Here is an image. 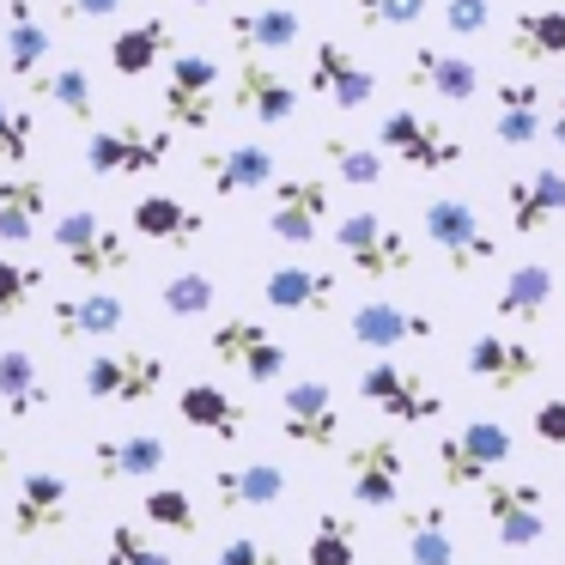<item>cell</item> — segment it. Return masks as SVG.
<instances>
[{
	"mask_svg": "<svg viewBox=\"0 0 565 565\" xmlns=\"http://www.w3.org/2000/svg\"><path fill=\"white\" fill-rule=\"evenodd\" d=\"M492 0H444V31L450 38H487Z\"/></svg>",
	"mask_w": 565,
	"mask_h": 565,
	"instance_id": "obj_47",
	"label": "cell"
},
{
	"mask_svg": "<svg viewBox=\"0 0 565 565\" xmlns=\"http://www.w3.org/2000/svg\"><path fill=\"white\" fill-rule=\"evenodd\" d=\"M305 565H359V529H353V516L322 511L317 523H310Z\"/></svg>",
	"mask_w": 565,
	"mask_h": 565,
	"instance_id": "obj_40",
	"label": "cell"
},
{
	"mask_svg": "<svg viewBox=\"0 0 565 565\" xmlns=\"http://www.w3.org/2000/svg\"><path fill=\"white\" fill-rule=\"evenodd\" d=\"M50 292V274L38 262H0V317H25Z\"/></svg>",
	"mask_w": 565,
	"mask_h": 565,
	"instance_id": "obj_42",
	"label": "cell"
},
{
	"mask_svg": "<svg viewBox=\"0 0 565 565\" xmlns=\"http://www.w3.org/2000/svg\"><path fill=\"white\" fill-rule=\"evenodd\" d=\"M407 79H414L419 92H431V98H444V104H475L480 98V67L468 62V55H450V50H414L407 55Z\"/></svg>",
	"mask_w": 565,
	"mask_h": 565,
	"instance_id": "obj_31",
	"label": "cell"
},
{
	"mask_svg": "<svg viewBox=\"0 0 565 565\" xmlns=\"http://www.w3.org/2000/svg\"><path fill=\"white\" fill-rule=\"evenodd\" d=\"M43 98L55 104V110L67 116V122H86V128H98V92H92V74L86 67H50L43 74Z\"/></svg>",
	"mask_w": 565,
	"mask_h": 565,
	"instance_id": "obj_39",
	"label": "cell"
},
{
	"mask_svg": "<svg viewBox=\"0 0 565 565\" xmlns=\"http://www.w3.org/2000/svg\"><path fill=\"white\" fill-rule=\"evenodd\" d=\"M462 371L475 383H487V390L499 395H516L523 383L541 377V353L523 341V334H475V341L462 347Z\"/></svg>",
	"mask_w": 565,
	"mask_h": 565,
	"instance_id": "obj_16",
	"label": "cell"
},
{
	"mask_svg": "<svg viewBox=\"0 0 565 565\" xmlns=\"http://www.w3.org/2000/svg\"><path fill=\"white\" fill-rule=\"evenodd\" d=\"M159 305H164V317H177V322H201V317L220 310V286H213V274L183 268L159 286Z\"/></svg>",
	"mask_w": 565,
	"mask_h": 565,
	"instance_id": "obj_38",
	"label": "cell"
},
{
	"mask_svg": "<svg viewBox=\"0 0 565 565\" xmlns=\"http://www.w3.org/2000/svg\"><path fill=\"white\" fill-rule=\"evenodd\" d=\"M504 207H511V232L535 237L547 225L565 220V171L559 164H535L529 177H511L504 183Z\"/></svg>",
	"mask_w": 565,
	"mask_h": 565,
	"instance_id": "obj_21",
	"label": "cell"
},
{
	"mask_svg": "<svg viewBox=\"0 0 565 565\" xmlns=\"http://www.w3.org/2000/svg\"><path fill=\"white\" fill-rule=\"evenodd\" d=\"M201 177L220 201H237V195H256V189H274L280 171H274V152L268 147H225V152H207L201 159Z\"/></svg>",
	"mask_w": 565,
	"mask_h": 565,
	"instance_id": "obj_26",
	"label": "cell"
},
{
	"mask_svg": "<svg viewBox=\"0 0 565 565\" xmlns=\"http://www.w3.org/2000/svg\"><path fill=\"white\" fill-rule=\"evenodd\" d=\"M334 292H341V274L334 268H310V262H280V268L262 280V298L280 317H322L334 310Z\"/></svg>",
	"mask_w": 565,
	"mask_h": 565,
	"instance_id": "obj_20",
	"label": "cell"
},
{
	"mask_svg": "<svg viewBox=\"0 0 565 565\" xmlns=\"http://www.w3.org/2000/svg\"><path fill=\"white\" fill-rule=\"evenodd\" d=\"M43 213H50V183L38 171H7L0 177V244L25 249L43 232Z\"/></svg>",
	"mask_w": 565,
	"mask_h": 565,
	"instance_id": "obj_28",
	"label": "cell"
},
{
	"mask_svg": "<svg viewBox=\"0 0 565 565\" xmlns=\"http://www.w3.org/2000/svg\"><path fill=\"white\" fill-rule=\"evenodd\" d=\"M128 0H50V13L67 19V25H92V19H116Z\"/></svg>",
	"mask_w": 565,
	"mask_h": 565,
	"instance_id": "obj_49",
	"label": "cell"
},
{
	"mask_svg": "<svg viewBox=\"0 0 565 565\" xmlns=\"http://www.w3.org/2000/svg\"><path fill=\"white\" fill-rule=\"evenodd\" d=\"M322 159H329V171L341 177L347 189H377L383 177H390V164H383L377 147H353V140H341V135L322 140Z\"/></svg>",
	"mask_w": 565,
	"mask_h": 565,
	"instance_id": "obj_41",
	"label": "cell"
},
{
	"mask_svg": "<svg viewBox=\"0 0 565 565\" xmlns=\"http://www.w3.org/2000/svg\"><path fill=\"white\" fill-rule=\"evenodd\" d=\"M419 232L431 237V249L444 256L450 274H475L480 262H499V237L480 225V213L456 195H438L419 207Z\"/></svg>",
	"mask_w": 565,
	"mask_h": 565,
	"instance_id": "obj_6",
	"label": "cell"
},
{
	"mask_svg": "<svg viewBox=\"0 0 565 565\" xmlns=\"http://www.w3.org/2000/svg\"><path fill=\"white\" fill-rule=\"evenodd\" d=\"M492 98H499V116H492V140L499 147L516 152V147H535L547 135V104H541L535 79H499Z\"/></svg>",
	"mask_w": 565,
	"mask_h": 565,
	"instance_id": "obj_27",
	"label": "cell"
},
{
	"mask_svg": "<svg viewBox=\"0 0 565 565\" xmlns=\"http://www.w3.org/2000/svg\"><path fill=\"white\" fill-rule=\"evenodd\" d=\"M213 565H286V559L268 547V541H256V535H232L220 553H213Z\"/></svg>",
	"mask_w": 565,
	"mask_h": 565,
	"instance_id": "obj_48",
	"label": "cell"
},
{
	"mask_svg": "<svg viewBox=\"0 0 565 565\" xmlns=\"http://www.w3.org/2000/svg\"><path fill=\"white\" fill-rule=\"evenodd\" d=\"M286 492H292V475H286L280 462H262V456L213 468V499H220L225 511H274Z\"/></svg>",
	"mask_w": 565,
	"mask_h": 565,
	"instance_id": "obj_23",
	"label": "cell"
},
{
	"mask_svg": "<svg viewBox=\"0 0 565 565\" xmlns=\"http://www.w3.org/2000/svg\"><path fill=\"white\" fill-rule=\"evenodd\" d=\"M0 407L13 419H31L38 407H50V377H43V365L25 347H7L0 353Z\"/></svg>",
	"mask_w": 565,
	"mask_h": 565,
	"instance_id": "obj_37",
	"label": "cell"
},
{
	"mask_svg": "<svg viewBox=\"0 0 565 565\" xmlns=\"http://www.w3.org/2000/svg\"><path fill=\"white\" fill-rule=\"evenodd\" d=\"M280 438L292 450L329 456L341 450V395L329 377H292L280 395Z\"/></svg>",
	"mask_w": 565,
	"mask_h": 565,
	"instance_id": "obj_5",
	"label": "cell"
},
{
	"mask_svg": "<svg viewBox=\"0 0 565 565\" xmlns=\"http://www.w3.org/2000/svg\"><path fill=\"white\" fill-rule=\"evenodd\" d=\"M377 152L395 164H407V171H456V164H462V140L419 110L377 116Z\"/></svg>",
	"mask_w": 565,
	"mask_h": 565,
	"instance_id": "obj_9",
	"label": "cell"
},
{
	"mask_svg": "<svg viewBox=\"0 0 565 565\" xmlns=\"http://www.w3.org/2000/svg\"><path fill=\"white\" fill-rule=\"evenodd\" d=\"M402 547L414 565H456V541H450V504H414L402 511Z\"/></svg>",
	"mask_w": 565,
	"mask_h": 565,
	"instance_id": "obj_35",
	"label": "cell"
},
{
	"mask_svg": "<svg viewBox=\"0 0 565 565\" xmlns=\"http://www.w3.org/2000/svg\"><path fill=\"white\" fill-rule=\"evenodd\" d=\"M55 43H50V25L38 19L31 0H7V25H0V67L19 79V86L43 92V67H50Z\"/></svg>",
	"mask_w": 565,
	"mask_h": 565,
	"instance_id": "obj_17",
	"label": "cell"
},
{
	"mask_svg": "<svg viewBox=\"0 0 565 565\" xmlns=\"http://www.w3.org/2000/svg\"><path fill=\"white\" fill-rule=\"evenodd\" d=\"M225 38L237 43L244 62H268V55L292 50V43L305 38V13L274 0V7H256V13H232V19H225Z\"/></svg>",
	"mask_w": 565,
	"mask_h": 565,
	"instance_id": "obj_24",
	"label": "cell"
},
{
	"mask_svg": "<svg viewBox=\"0 0 565 565\" xmlns=\"http://www.w3.org/2000/svg\"><path fill=\"white\" fill-rule=\"evenodd\" d=\"M298 104H305V92H298L280 67H268V62L237 67V79H232V110L237 116H249V122H262V128H280L298 116Z\"/></svg>",
	"mask_w": 565,
	"mask_h": 565,
	"instance_id": "obj_19",
	"label": "cell"
},
{
	"mask_svg": "<svg viewBox=\"0 0 565 565\" xmlns=\"http://www.w3.org/2000/svg\"><path fill=\"white\" fill-rule=\"evenodd\" d=\"M171 164V128L147 122H98L86 135V171L92 177H147Z\"/></svg>",
	"mask_w": 565,
	"mask_h": 565,
	"instance_id": "obj_4",
	"label": "cell"
},
{
	"mask_svg": "<svg viewBox=\"0 0 565 565\" xmlns=\"http://www.w3.org/2000/svg\"><path fill=\"white\" fill-rule=\"evenodd\" d=\"M341 468H347V492H353V504H365V511H390V504H402L407 450L395 438H359Z\"/></svg>",
	"mask_w": 565,
	"mask_h": 565,
	"instance_id": "obj_14",
	"label": "cell"
},
{
	"mask_svg": "<svg viewBox=\"0 0 565 565\" xmlns=\"http://www.w3.org/2000/svg\"><path fill=\"white\" fill-rule=\"evenodd\" d=\"M334 249H341V262L359 274V280H395V274L414 268V244H407V232L395 220H383V213H371V207L341 213V225H334Z\"/></svg>",
	"mask_w": 565,
	"mask_h": 565,
	"instance_id": "obj_3",
	"label": "cell"
},
{
	"mask_svg": "<svg viewBox=\"0 0 565 565\" xmlns=\"http://www.w3.org/2000/svg\"><path fill=\"white\" fill-rule=\"evenodd\" d=\"M164 116H171V128H189V135H201V128L220 122V62L201 50L177 55L171 67H164V92H159Z\"/></svg>",
	"mask_w": 565,
	"mask_h": 565,
	"instance_id": "obj_11",
	"label": "cell"
},
{
	"mask_svg": "<svg viewBox=\"0 0 565 565\" xmlns=\"http://www.w3.org/2000/svg\"><path fill=\"white\" fill-rule=\"evenodd\" d=\"M140 511H147L152 529H171V535H195V499H189L183 487H152L147 499H140Z\"/></svg>",
	"mask_w": 565,
	"mask_h": 565,
	"instance_id": "obj_44",
	"label": "cell"
},
{
	"mask_svg": "<svg viewBox=\"0 0 565 565\" xmlns=\"http://www.w3.org/2000/svg\"><path fill=\"white\" fill-rule=\"evenodd\" d=\"M55 249H62V262L79 274V280H104V274H128V237L116 232V225H104L92 207H67L62 220L50 225Z\"/></svg>",
	"mask_w": 565,
	"mask_h": 565,
	"instance_id": "obj_8",
	"label": "cell"
},
{
	"mask_svg": "<svg viewBox=\"0 0 565 565\" xmlns=\"http://www.w3.org/2000/svg\"><path fill=\"white\" fill-rule=\"evenodd\" d=\"M426 7L431 0H353V13L365 19L371 31H407V25L426 19Z\"/></svg>",
	"mask_w": 565,
	"mask_h": 565,
	"instance_id": "obj_46",
	"label": "cell"
},
{
	"mask_svg": "<svg viewBox=\"0 0 565 565\" xmlns=\"http://www.w3.org/2000/svg\"><path fill=\"white\" fill-rule=\"evenodd\" d=\"M207 347H213V359H220L225 371H244L249 383H262V390L286 377V347H280V334H274L262 317H225V322H213Z\"/></svg>",
	"mask_w": 565,
	"mask_h": 565,
	"instance_id": "obj_12",
	"label": "cell"
},
{
	"mask_svg": "<svg viewBox=\"0 0 565 565\" xmlns=\"http://www.w3.org/2000/svg\"><path fill=\"white\" fill-rule=\"evenodd\" d=\"M31 152H38V116L0 104V164H31Z\"/></svg>",
	"mask_w": 565,
	"mask_h": 565,
	"instance_id": "obj_45",
	"label": "cell"
},
{
	"mask_svg": "<svg viewBox=\"0 0 565 565\" xmlns=\"http://www.w3.org/2000/svg\"><path fill=\"white\" fill-rule=\"evenodd\" d=\"M310 92L329 98L334 110L347 116V110H365V104L377 98V74H371L353 50H341L334 38H322L317 50H310Z\"/></svg>",
	"mask_w": 565,
	"mask_h": 565,
	"instance_id": "obj_18",
	"label": "cell"
},
{
	"mask_svg": "<svg viewBox=\"0 0 565 565\" xmlns=\"http://www.w3.org/2000/svg\"><path fill=\"white\" fill-rule=\"evenodd\" d=\"M541 504H547V492H541L535 480H487V487H480V523L492 529V541H499L504 553H523L547 535Z\"/></svg>",
	"mask_w": 565,
	"mask_h": 565,
	"instance_id": "obj_10",
	"label": "cell"
},
{
	"mask_svg": "<svg viewBox=\"0 0 565 565\" xmlns=\"http://www.w3.org/2000/svg\"><path fill=\"white\" fill-rule=\"evenodd\" d=\"M559 7H565V0H559Z\"/></svg>",
	"mask_w": 565,
	"mask_h": 565,
	"instance_id": "obj_54",
	"label": "cell"
},
{
	"mask_svg": "<svg viewBox=\"0 0 565 565\" xmlns=\"http://www.w3.org/2000/svg\"><path fill=\"white\" fill-rule=\"evenodd\" d=\"M511 55L529 67L565 62V7H541V13H516L511 19Z\"/></svg>",
	"mask_w": 565,
	"mask_h": 565,
	"instance_id": "obj_36",
	"label": "cell"
},
{
	"mask_svg": "<svg viewBox=\"0 0 565 565\" xmlns=\"http://www.w3.org/2000/svg\"><path fill=\"white\" fill-rule=\"evenodd\" d=\"M7 462H13V456H7V444H0V475H7Z\"/></svg>",
	"mask_w": 565,
	"mask_h": 565,
	"instance_id": "obj_52",
	"label": "cell"
},
{
	"mask_svg": "<svg viewBox=\"0 0 565 565\" xmlns=\"http://www.w3.org/2000/svg\"><path fill=\"white\" fill-rule=\"evenodd\" d=\"M171 43H177V25L171 19H135V25H122L110 38V67H116V79H147L152 67H164L171 62Z\"/></svg>",
	"mask_w": 565,
	"mask_h": 565,
	"instance_id": "obj_29",
	"label": "cell"
},
{
	"mask_svg": "<svg viewBox=\"0 0 565 565\" xmlns=\"http://www.w3.org/2000/svg\"><path fill=\"white\" fill-rule=\"evenodd\" d=\"M104 565H177V559L159 541H147L140 523H110V535H104Z\"/></svg>",
	"mask_w": 565,
	"mask_h": 565,
	"instance_id": "obj_43",
	"label": "cell"
},
{
	"mask_svg": "<svg viewBox=\"0 0 565 565\" xmlns=\"http://www.w3.org/2000/svg\"><path fill=\"white\" fill-rule=\"evenodd\" d=\"M79 390L98 407H140L164 390V359L159 353H92L79 359Z\"/></svg>",
	"mask_w": 565,
	"mask_h": 565,
	"instance_id": "obj_7",
	"label": "cell"
},
{
	"mask_svg": "<svg viewBox=\"0 0 565 565\" xmlns=\"http://www.w3.org/2000/svg\"><path fill=\"white\" fill-rule=\"evenodd\" d=\"M347 341L365 347V353L395 359L402 347L438 341V322H431L426 310H414V305H383V298H371V305H359L353 317H347Z\"/></svg>",
	"mask_w": 565,
	"mask_h": 565,
	"instance_id": "obj_15",
	"label": "cell"
},
{
	"mask_svg": "<svg viewBox=\"0 0 565 565\" xmlns=\"http://www.w3.org/2000/svg\"><path fill=\"white\" fill-rule=\"evenodd\" d=\"M177 7H213V0H177Z\"/></svg>",
	"mask_w": 565,
	"mask_h": 565,
	"instance_id": "obj_53",
	"label": "cell"
},
{
	"mask_svg": "<svg viewBox=\"0 0 565 565\" xmlns=\"http://www.w3.org/2000/svg\"><path fill=\"white\" fill-rule=\"evenodd\" d=\"M553 305V268L547 262H516L511 274H504L499 298H492V310H499L504 322H516V329H535L541 317H547Z\"/></svg>",
	"mask_w": 565,
	"mask_h": 565,
	"instance_id": "obj_33",
	"label": "cell"
},
{
	"mask_svg": "<svg viewBox=\"0 0 565 565\" xmlns=\"http://www.w3.org/2000/svg\"><path fill=\"white\" fill-rule=\"evenodd\" d=\"M171 462V444L159 431H128V438H98L92 444V475L122 487V480H147Z\"/></svg>",
	"mask_w": 565,
	"mask_h": 565,
	"instance_id": "obj_25",
	"label": "cell"
},
{
	"mask_svg": "<svg viewBox=\"0 0 565 565\" xmlns=\"http://www.w3.org/2000/svg\"><path fill=\"white\" fill-rule=\"evenodd\" d=\"M535 438L553 444V450H565V395H553V402L535 407Z\"/></svg>",
	"mask_w": 565,
	"mask_h": 565,
	"instance_id": "obj_50",
	"label": "cell"
},
{
	"mask_svg": "<svg viewBox=\"0 0 565 565\" xmlns=\"http://www.w3.org/2000/svg\"><path fill=\"white\" fill-rule=\"evenodd\" d=\"M177 414H183L195 431L220 438V444H237V438H244V426H249V407H237L232 395L220 390V383H183V395H177Z\"/></svg>",
	"mask_w": 565,
	"mask_h": 565,
	"instance_id": "obj_34",
	"label": "cell"
},
{
	"mask_svg": "<svg viewBox=\"0 0 565 565\" xmlns=\"http://www.w3.org/2000/svg\"><path fill=\"white\" fill-rule=\"evenodd\" d=\"M359 402L377 407L395 426H438L444 407H450L438 395V383L419 365H402V359H371V365L359 371Z\"/></svg>",
	"mask_w": 565,
	"mask_h": 565,
	"instance_id": "obj_2",
	"label": "cell"
},
{
	"mask_svg": "<svg viewBox=\"0 0 565 565\" xmlns=\"http://www.w3.org/2000/svg\"><path fill=\"white\" fill-rule=\"evenodd\" d=\"M516 438L504 419H468V426L444 431L438 450H431V468H438L444 492H475L487 480H499V468L511 462Z\"/></svg>",
	"mask_w": 565,
	"mask_h": 565,
	"instance_id": "obj_1",
	"label": "cell"
},
{
	"mask_svg": "<svg viewBox=\"0 0 565 565\" xmlns=\"http://www.w3.org/2000/svg\"><path fill=\"white\" fill-rule=\"evenodd\" d=\"M128 225H135L147 244L189 249V244H201V232H207V213L183 207L177 195H140L135 207H128Z\"/></svg>",
	"mask_w": 565,
	"mask_h": 565,
	"instance_id": "obj_30",
	"label": "cell"
},
{
	"mask_svg": "<svg viewBox=\"0 0 565 565\" xmlns=\"http://www.w3.org/2000/svg\"><path fill=\"white\" fill-rule=\"evenodd\" d=\"M128 322L122 298L116 292H86V298H55L50 305V329L62 334V341H104V334H116Z\"/></svg>",
	"mask_w": 565,
	"mask_h": 565,
	"instance_id": "obj_32",
	"label": "cell"
},
{
	"mask_svg": "<svg viewBox=\"0 0 565 565\" xmlns=\"http://www.w3.org/2000/svg\"><path fill=\"white\" fill-rule=\"evenodd\" d=\"M547 140L565 152V92H559V104H553V116H547Z\"/></svg>",
	"mask_w": 565,
	"mask_h": 565,
	"instance_id": "obj_51",
	"label": "cell"
},
{
	"mask_svg": "<svg viewBox=\"0 0 565 565\" xmlns=\"http://www.w3.org/2000/svg\"><path fill=\"white\" fill-rule=\"evenodd\" d=\"M67 523V480L55 468H31L13 492V511H7V529L19 541H43Z\"/></svg>",
	"mask_w": 565,
	"mask_h": 565,
	"instance_id": "obj_22",
	"label": "cell"
},
{
	"mask_svg": "<svg viewBox=\"0 0 565 565\" xmlns=\"http://www.w3.org/2000/svg\"><path fill=\"white\" fill-rule=\"evenodd\" d=\"M329 213H334L329 177H280L268 201V232L292 249H310L322 237V225H329Z\"/></svg>",
	"mask_w": 565,
	"mask_h": 565,
	"instance_id": "obj_13",
	"label": "cell"
}]
</instances>
